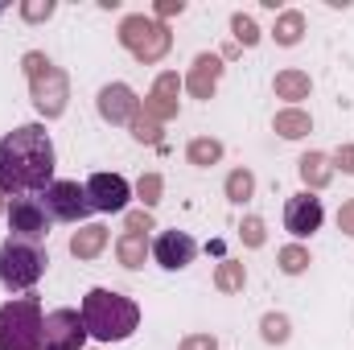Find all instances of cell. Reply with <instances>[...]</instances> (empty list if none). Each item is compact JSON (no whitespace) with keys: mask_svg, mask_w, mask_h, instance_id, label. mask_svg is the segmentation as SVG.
I'll return each instance as SVG.
<instances>
[{"mask_svg":"<svg viewBox=\"0 0 354 350\" xmlns=\"http://www.w3.org/2000/svg\"><path fill=\"white\" fill-rule=\"evenodd\" d=\"M83 326L95 342H124L140 326V305L115 288H91L83 297Z\"/></svg>","mask_w":354,"mask_h":350,"instance_id":"7a4b0ae2","label":"cell"},{"mask_svg":"<svg viewBox=\"0 0 354 350\" xmlns=\"http://www.w3.org/2000/svg\"><path fill=\"white\" fill-rule=\"evenodd\" d=\"M46 248L41 243H29V239H4L0 243V284L8 288V293H25V288H33L41 276H46Z\"/></svg>","mask_w":354,"mask_h":350,"instance_id":"3957f363","label":"cell"},{"mask_svg":"<svg viewBox=\"0 0 354 350\" xmlns=\"http://www.w3.org/2000/svg\"><path fill=\"white\" fill-rule=\"evenodd\" d=\"M181 12H185V0H157V4H153V17H157L161 25H165V17H181Z\"/></svg>","mask_w":354,"mask_h":350,"instance_id":"d6a6232c","label":"cell"},{"mask_svg":"<svg viewBox=\"0 0 354 350\" xmlns=\"http://www.w3.org/2000/svg\"><path fill=\"white\" fill-rule=\"evenodd\" d=\"M120 46L136 58V62H145V66H153V62H161L165 54H169V46H174V33L157 21V17H145V12H132V17H124L120 21Z\"/></svg>","mask_w":354,"mask_h":350,"instance_id":"5b68a950","label":"cell"},{"mask_svg":"<svg viewBox=\"0 0 354 350\" xmlns=\"http://www.w3.org/2000/svg\"><path fill=\"white\" fill-rule=\"evenodd\" d=\"M334 169H342V174L354 177V145H342V149L334 153Z\"/></svg>","mask_w":354,"mask_h":350,"instance_id":"d590c367","label":"cell"},{"mask_svg":"<svg viewBox=\"0 0 354 350\" xmlns=\"http://www.w3.org/2000/svg\"><path fill=\"white\" fill-rule=\"evenodd\" d=\"M276 260H280V272H284V276H301V272L309 268V252H305L301 243H288V248H280Z\"/></svg>","mask_w":354,"mask_h":350,"instance_id":"d4e9b609","label":"cell"},{"mask_svg":"<svg viewBox=\"0 0 354 350\" xmlns=\"http://www.w3.org/2000/svg\"><path fill=\"white\" fill-rule=\"evenodd\" d=\"M185 157H189V165L206 169V165H218V161H223V145H218L214 136H198V140H189Z\"/></svg>","mask_w":354,"mask_h":350,"instance_id":"603a6c76","label":"cell"},{"mask_svg":"<svg viewBox=\"0 0 354 350\" xmlns=\"http://www.w3.org/2000/svg\"><path fill=\"white\" fill-rule=\"evenodd\" d=\"M145 231H153V214L149 210H132L128 214V235H145Z\"/></svg>","mask_w":354,"mask_h":350,"instance_id":"e575fe53","label":"cell"},{"mask_svg":"<svg viewBox=\"0 0 354 350\" xmlns=\"http://www.w3.org/2000/svg\"><path fill=\"white\" fill-rule=\"evenodd\" d=\"M301 33H305V12L288 8V12H280V17H276V29H272L276 46H297V42H301Z\"/></svg>","mask_w":354,"mask_h":350,"instance_id":"44dd1931","label":"cell"},{"mask_svg":"<svg viewBox=\"0 0 354 350\" xmlns=\"http://www.w3.org/2000/svg\"><path fill=\"white\" fill-rule=\"evenodd\" d=\"M54 181V140L41 124H21L0 136V190L46 194Z\"/></svg>","mask_w":354,"mask_h":350,"instance_id":"6da1fadb","label":"cell"},{"mask_svg":"<svg viewBox=\"0 0 354 350\" xmlns=\"http://www.w3.org/2000/svg\"><path fill=\"white\" fill-rule=\"evenodd\" d=\"M87 198H91V210L120 214V210L128 206V198H132V185L120 174H95L87 181Z\"/></svg>","mask_w":354,"mask_h":350,"instance_id":"8fae6325","label":"cell"},{"mask_svg":"<svg viewBox=\"0 0 354 350\" xmlns=\"http://www.w3.org/2000/svg\"><path fill=\"white\" fill-rule=\"evenodd\" d=\"M272 91H276L280 99L297 103V99H309L313 83H309V75H305V71H280V75L272 79Z\"/></svg>","mask_w":354,"mask_h":350,"instance_id":"d6986e66","label":"cell"},{"mask_svg":"<svg viewBox=\"0 0 354 350\" xmlns=\"http://www.w3.org/2000/svg\"><path fill=\"white\" fill-rule=\"evenodd\" d=\"M50 210H46V198L41 194H17L8 202V227L17 239H29V243H41L50 235Z\"/></svg>","mask_w":354,"mask_h":350,"instance_id":"8992f818","label":"cell"},{"mask_svg":"<svg viewBox=\"0 0 354 350\" xmlns=\"http://www.w3.org/2000/svg\"><path fill=\"white\" fill-rule=\"evenodd\" d=\"M297 169H301V181L309 185V194H313V190H326V185L334 181V161H330L326 153H305V157L297 161Z\"/></svg>","mask_w":354,"mask_h":350,"instance_id":"2e32d148","label":"cell"},{"mask_svg":"<svg viewBox=\"0 0 354 350\" xmlns=\"http://www.w3.org/2000/svg\"><path fill=\"white\" fill-rule=\"evenodd\" d=\"M0 214H8V202H4V190H0Z\"/></svg>","mask_w":354,"mask_h":350,"instance_id":"74e56055","label":"cell"},{"mask_svg":"<svg viewBox=\"0 0 354 350\" xmlns=\"http://www.w3.org/2000/svg\"><path fill=\"white\" fill-rule=\"evenodd\" d=\"M161 190H165V181H161L157 174H145L140 181H136V194H140V202H145V210L161 202Z\"/></svg>","mask_w":354,"mask_h":350,"instance_id":"83f0119b","label":"cell"},{"mask_svg":"<svg viewBox=\"0 0 354 350\" xmlns=\"http://www.w3.org/2000/svg\"><path fill=\"white\" fill-rule=\"evenodd\" d=\"M231 33H235L239 46H256V42H260V25H256L248 12H235V17H231Z\"/></svg>","mask_w":354,"mask_h":350,"instance_id":"4316f807","label":"cell"},{"mask_svg":"<svg viewBox=\"0 0 354 350\" xmlns=\"http://www.w3.org/2000/svg\"><path fill=\"white\" fill-rule=\"evenodd\" d=\"M107 239H111L107 227H103V223H91V227H83V231L71 235V256H75V260H95V256L107 248Z\"/></svg>","mask_w":354,"mask_h":350,"instance_id":"e0dca14e","label":"cell"},{"mask_svg":"<svg viewBox=\"0 0 354 350\" xmlns=\"http://www.w3.org/2000/svg\"><path fill=\"white\" fill-rule=\"evenodd\" d=\"M239 235H243V243L248 248H264V219H243V227H239Z\"/></svg>","mask_w":354,"mask_h":350,"instance_id":"4dcf8cb0","label":"cell"},{"mask_svg":"<svg viewBox=\"0 0 354 350\" xmlns=\"http://www.w3.org/2000/svg\"><path fill=\"white\" fill-rule=\"evenodd\" d=\"M21 66H25V75H29V79H33V75H41V71H46V66H50V58H46V54H41V50H29V54H25V58H21Z\"/></svg>","mask_w":354,"mask_h":350,"instance_id":"836d02e7","label":"cell"},{"mask_svg":"<svg viewBox=\"0 0 354 350\" xmlns=\"http://www.w3.org/2000/svg\"><path fill=\"white\" fill-rule=\"evenodd\" d=\"M322 219H326V206L317 194H292L284 202V231H292L297 239H309L313 231H322Z\"/></svg>","mask_w":354,"mask_h":350,"instance_id":"30bf717a","label":"cell"},{"mask_svg":"<svg viewBox=\"0 0 354 350\" xmlns=\"http://www.w3.org/2000/svg\"><path fill=\"white\" fill-rule=\"evenodd\" d=\"M338 231L354 239V198L351 202H342V210H338Z\"/></svg>","mask_w":354,"mask_h":350,"instance_id":"8d00e7d4","label":"cell"},{"mask_svg":"<svg viewBox=\"0 0 354 350\" xmlns=\"http://www.w3.org/2000/svg\"><path fill=\"white\" fill-rule=\"evenodd\" d=\"M272 128H276L284 140H301V136L313 132V120H309V111H301V107H284V111H276Z\"/></svg>","mask_w":354,"mask_h":350,"instance_id":"ac0fdd59","label":"cell"},{"mask_svg":"<svg viewBox=\"0 0 354 350\" xmlns=\"http://www.w3.org/2000/svg\"><path fill=\"white\" fill-rule=\"evenodd\" d=\"M177 350H218V338L214 334H185Z\"/></svg>","mask_w":354,"mask_h":350,"instance_id":"1f68e13d","label":"cell"},{"mask_svg":"<svg viewBox=\"0 0 354 350\" xmlns=\"http://www.w3.org/2000/svg\"><path fill=\"white\" fill-rule=\"evenodd\" d=\"M177 91H181V79H177L174 71L157 75V83H153L149 99H145V116H149V120H157V124L174 120V116H177Z\"/></svg>","mask_w":354,"mask_h":350,"instance_id":"5bb4252c","label":"cell"},{"mask_svg":"<svg viewBox=\"0 0 354 350\" xmlns=\"http://www.w3.org/2000/svg\"><path fill=\"white\" fill-rule=\"evenodd\" d=\"M115 256H120V264L124 268H145V256H153V248L145 243V235H120L115 239Z\"/></svg>","mask_w":354,"mask_h":350,"instance_id":"ffe728a7","label":"cell"},{"mask_svg":"<svg viewBox=\"0 0 354 350\" xmlns=\"http://www.w3.org/2000/svg\"><path fill=\"white\" fill-rule=\"evenodd\" d=\"M29 91H33V107L46 116V120H54V116H62L66 111V99H71V83H66V75L50 62L41 75H33L29 79Z\"/></svg>","mask_w":354,"mask_h":350,"instance_id":"9c48e42d","label":"cell"},{"mask_svg":"<svg viewBox=\"0 0 354 350\" xmlns=\"http://www.w3.org/2000/svg\"><path fill=\"white\" fill-rule=\"evenodd\" d=\"M132 136H136L140 145H157V140H161V124H157V120H149V116L140 111V116L132 120Z\"/></svg>","mask_w":354,"mask_h":350,"instance_id":"f546056e","label":"cell"},{"mask_svg":"<svg viewBox=\"0 0 354 350\" xmlns=\"http://www.w3.org/2000/svg\"><path fill=\"white\" fill-rule=\"evenodd\" d=\"M87 338L91 334L79 309H54L41 322V350H83Z\"/></svg>","mask_w":354,"mask_h":350,"instance_id":"52a82bcc","label":"cell"},{"mask_svg":"<svg viewBox=\"0 0 354 350\" xmlns=\"http://www.w3.org/2000/svg\"><path fill=\"white\" fill-rule=\"evenodd\" d=\"M243 284H248V268L239 260H223L214 268V288L218 293H243Z\"/></svg>","mask_w":354,"mask_h":350,"instance_id":"7402d4cb","label":"cell"},{"mask_svg":"<svg viewBox=\"0 0 354 350\" xmlns=\"http://www.w3.org/2000/svg\"><path fill=\"white\" fill-rule=\"evenodd\" d=\"M218 79H223V58L218 54H198L189 75H185V91L194 99H210L218 91Z\"/></svg>","mask_w":354,"mask_h":350,"instance_id":"9a60e30c","label":"cell"},{"mask_svg":"<svg viewBox=\"0 0 354 350\" xmlns=\"http://www.w3.org/2000/svg\"><path fill=\"white\" fill-rule=\"evenodd\" d=\"M194 256H198V243H194V235H185V231H161V235L153 239V260L161 264L165 272L189 268Z\"/></svg>","mask_w":354,"mask_h":350,"instance_id":"7c38bea8","label":"cell"},{"mask_svg":"<svg viewBox=\"0 0 354 350\" xmlns=\"http://www.w3.org/2000/svg\"><path fill=\"white\" fill-rule=\"evenodd\" d=\"M41 305L37 297H17L0 305V350H41Z\"/></svg>","mask_w":354,"mask_h":350,"instance_id":"277c9868","label":"cell"},{"mask_svg":"<svg viewBox=\"0 0 354 350\" xmlns=\"http://www.w3.org/2000/svg\"><path fill=\"white\" fill-rule=\"evenodd\" d=\"M54 8H58L54 0H25V4H21V17H25L29 25H41V21L54 17Z\"/></svg>","mask_w":354,"mask_h":350,"instance_id":"f1b7e54d","label":"cell"},{"mask_svg":"<svg viewBox=\"0 0 354 350\" xmlns=\"http://www.w3.org/2000/svg\"><path fill=\"white\" fill-rule=\"evenodd\" d=\"M41 198H46V210H50V219L79 223V219H87V214H91L87 185H79V181H50Z\"/></svg>","mask_w":354,"mask_h":350,"instance_id":"ba28073f","label":"cell"},{"mask_svg":"<svg viewBox=\"0 0 354 350\" xmlns=\"http://www.w3.org/2000/svg\"><path fill=\"white\" fill-rule=\"evenodd\" d=\"M260 334H264V342H272V347L288 342V317H284V313H264Z\"/></svg>","mask_w":354,"mask_h":350,"instance_id":"484cf974","label":"cell"},{"mask_svg":"<svg viewBox=\"0 0 354 350\" xmlns=\"http://www.w3.org/2000/svg\"><path fill=\"white\" fill-rule=\"evenodd\" d=\"M99 116H103L107 124H132V120L140 116L136 91L128 87V83H107V87L99 91Z\"/></svg>","mask_w":354,"mask_h":350,"instance_id":"4fadbf2b","label":"cell"},{"mask_svg":"<svg viewBox=\"0 0 354 350\" xmlns=\"http://www.w3.org/2000/svg\"><path fill=\"white\" fill-rule=\"evenodd\" d=\"M252 194H256V177H252V169H231V174H227V198H231L235 206H243Z\"/></svg>","mask_w":354,"mask_h":350,"instance_id":"cb8c5ba5","label":"cell"}]
</instances>
